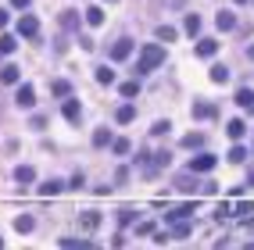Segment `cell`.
<instances>
[{
  "label": "cell",
  "mask_w": 254,
  "mask_h": 250,
  "mask_svg": "<svg viewBox=\"0 0 254 250\" xmlns=\"http://www.w3.org/2000/svg\"><path fill=\"white\" fill-rule=\"evenodd\" d=\"M165 61V50H161V43H151V47H140V64H136V72H154V68Z\"/></svg>",
  "instance_id": "6da1fadb"
},
{
  "label": "cell",
  "mask_w": 254,
  "mask_h": 250,
  "mask_svg": "<svg viewBox=\"0 0 254 250\" xmlns=\"http://www.w3.org/2000/svg\"><path fill=\"white\" fill-rule=\"evenodd\" d=\"M133 50H136V43H133L129 36H122V40H118V43L111 47V61H125V58H129Z\"/></svg>",
  "instance_id": "7a4b0ae2"
},
{
  "label": "cell",
  "mask_w": 254,
  "mask_h": 250,
  "mask_svg": "<svg viewBox=\"0 0 254 250\" xmlns=\"http://www.w3.org/2000/svg\"><path fill=\"white\" fill-rule=\"evenodd\" d=\"M18 32H22V36H36V32H40V18L36 15H22L18 18Z\"/></svg>",
  "instance_id": "3957f363"
},
{
  "label": "cell",
  "mask_w": 254,
  "mask_h": 250,
  "mask_svg": "<svg viewBox=\"0 0 254 250\" xmlns=\"http://www.w3.org/2000/svg\"><path fill=\"white\" fill-rule=\"evenodd\" d=\"M15 104H18V107H32V104H36V89H32L29 83H22V86H18V97H15Z\"/></svg>",
  "instance_id": "277c9868"
},
{
  "label": "cell",
  "mask_w": 254,
  "mask_h": 250,
  "mask_svg": "<svg viewBox=\"0 0 254 250\" xmlns=\"http://www.w3.org/2000/svg\"><path fill=\"white\" fill-rule=\"evenodd\" d=\"M218 161H215V154H197V157H190V168L193 172H211Z\"/></svg>",
  "instance_id": "5b68a950"
},
{
  "label": "cell",
  "mask_w": 254,
  "mask_h": 250,
  "mask_svg": "<svg viewBox=\"0 0 254 250\" xmlns=\"http://www.w3.org/2000/svg\"><path fill=\"white\" fill-rule=\"evenodd\" d=\"M193 211H197V204H176V208H172L165 218H168V222H183V218H190Z\"/></svg>",
  "instance_id": "8992f818"
},
{
  "label": "cell",
  "mask_w": 254,
  "mask_h": 250,
  "mask_svg": "<svg viewBox=\"0 0 254 250\" xmlns=\"http://www.w3.org/2000/svg\"><path fill=\"white\" fill-rule=\"evenodd\" d=\"M61 115H65L68 122L79 125V118H83V107H79V100H65V104H61Z\"/></svg>",
  "instance_id": "52a82bcc"
},
{
  "label": "cell",
  "mask_w": 254,
  "mask_h": 250,
  "mask_svg": "<svg viewBox=\"0 0 254 250\" xmlns=\"http://www.w3.org/2000/svg\"><path fill=\"white\" fill-rule=\"evenodd\" d=\"M236 104L244 107L247 115H254V89H247V86H244V89H236Z\"/></svg>",
  "instance_id": "ba28073f"
},
{
  "label": "cell",
  "mask_w": 254,
  "mask_h": 250,
  "mask_svg": "<svg viewBox=\"0 0 254 250\" xmlns=\"http://www.w3.org/2000/svg\"><path fill=\"white\" fill-rule=\"evenodd\" d=\"M215 25L222 29V32H233V29H236V18H233V11H218V15H215Z\"/></svg>",
  "instance_id": "9c48e42d"
},
{
  "label": "cell",
  "mask_w": 254,
  "mask_h": 250,
  "mask_svg": "<svg viewBox=\"0 0 254 250\" xmlns=\"http://www.w3.org/2000/svg\"><path fill=\"white\" fill-rule=\"evenodd\" d=\"M18 64H4V68H0V83H4V86H18Z\"/></svg>",
  "instance_id": "30bf717a"
},
{
  "label": "cell",
  "mask_w": 254,
  "mask_h": 250,
  "mask_svg": "<svg viewBox=\"0 0 254 250\" xmlns=\"http://www.w3.org/2000/svg\"><path fill=\"white\" fill-rule=\"evenodd\" d=\"M183 32H186L190 40L201 36V18H197V15H186V18H183Z\"/></svg>",
  "instance_id": "8fae6325"
},
{
  "label": "cell",
  "mask_w": 254,
  "mask_h": 250,
  "mask_svg": "<svg viewBox=\"0 0 254 250\" xmlns=\"http://www.w3.org/2000/svg\"><path fill=\"white\" fill-rule=\"evenodd\" d=\"M79 225H83L86 232H93L97 225H100V214L97 211H83V214H79Z\"/></svg>",
  "instance_id": "7c38bea8"
},
{
  "label": "cell",
  "mask_w": 254,
  "mask_h": 250,
  "mask_svg": "<svg viewBox=\"0 0 254 250\" xmlns=\"http://www.w3.org/2000/svg\"><path fill=\"white\" fill-rule=\"evenodd\" d=\"M179 146H186V150H201V146H204V136H201V132H186V136L179 140Z\"/></svg>",
  "instance_id": "4fadbf2b"
},
{
  "label": "cell",
  "mask_w": 254,
  "mask_h": 250,
  "mask_svg": "<svg viewBox=\"0 0 254 250\" xmlns=\"http://www.w3.org/2000/svg\"><path fill=\"white\" fill-rule=\"evenodd\" d=\"M218 43L215 40H197V58H215Z\"/></svg>",
  "instance_id": "5bb4252c"
},
{
  "label": "cell",
  "mask_w": 254,
  "mask_h": 250,
  "mask_svg": "<svg viewBox=\"0 0 254 250\" xmlns=\"http://www.w3.org/2000/svg\"><path fill=\"white\" fill-rule=\"evenodd\" d=\"M176 189H197V179H193V168H190V172H183V175H176Z\"/></svg>",
  "instance_id": "9a60e30c"
},
{
  "label": "cell",
  "mask_w": 254,
  "mask_h": 250,
  "mask_svg": "<svg viewBox=\"0 0 254 250\" xmlns=\"http://www.w3.org/2000/svg\"><path fill=\"white\" fill-rule=\"evenodd\" d=\"M15 229H18V232H32V229H36V218H32V214H18V218H15Z\"/></svg>",
  "instance_id": "2e32d148"
},
{
  "label": "cell",
  "mask_w": 254,
  "mask_h": 250,
  "mask_svg": "<svg viewBox=\"0 0 254 250\" xmlns=\"http://www.w3.org/2000/svg\"><path fill=\"white\" fill-rule=\"evenodd\" d=\"M86 21H90L93 29H100V25H104L108 18H104V11H100V7H86Z\"/></svg>",
  "instance_id": "e0dca14e"
},
{
  "label": "cell",
  "mask_w": 254,
  "mask_h": 250,
  "mask_svg": "<svg viewBox=\"0 0 254 250\" xmlns=\"http://www.w3.org/2000/svg\"><path fill=\"white\" fill-rule=\"evenodd\" d=\"M136 118V107H129V104H125V107H118V111H115V122H118V125H129Z\"/></svg>",
  "instance_id": "ac0fdd59"
},
{
  "label": "cell",
  "mask_w": 254,
  "mask_h": 250,
  "mask_svg": "<svg viewBox=\"0 0 254 250\" xmlns=\"http://www.w3.org/2000/svg\"><path fill=\"white\" fill-rule=\"evenodd\" d=\"M193 118H201V122H208V118H215V107H211V104H204V100H201V104L193 107Z\"/></svg>",
  "instance_id": "d6986e66"
},
{
  "label": "cell",
  "mask_w": 254,
  "mask_h": 250,
  "mask_svg": "<svg viewBox=\"0 0 254 250\" xmlns=\"http://www.w3.org/2000/svg\"><path fill=\"white\" fill-rule=\"evenodd\" d=\"M36 179V172H32L29 165H22V168H15V183H32Z\"/></svg>",
  "instance_id": "ffe728a7"
},
{
  "label": "cell",
  "mask_w": 254,
  "mask_h": 250,
  "mask_svg": "<svg viewBox=\"0 0 254 250\" xmlns=\"http://www.w3.org/2000/svg\"><path fill=\"white\" fill-rule=\"evenodd\" d=\"M226 132H229V136H233V140H240V136H244V132H247V125H244V122H240V118H233V122H229V125H226Z\"/></svg>",
  "instance_id": "44dd1931"
},
{
  "label": "cell",
  "mask_w": 254,
  "mask_h": 250,
  "mask_svg": "<svg viewBox=\"0 0 254 250\" xmlns=\"http://www.w3.org/2000/svg\"><path fill=\"white\" fill-rule=\"evenodd\" d=\"M226 79H229V68H226V64H211V83H218V86H222Z\"/></svg>",
  "instance_id": "7402d4cb"
},
{
  "label": "cell",
  "mask_w": 254,
  "mask_h": 250,
  "mask_svg": "<svg viewBox=\"0 0 254 250\" xmlns=\"http://www.w3.org/2000/svg\"><path fill=\"white\" fill-rule=\"evenodd\" d=\"M97 83H100V86H111V83H115V72H111L108 64H100V68H97Z\"/></svg>",
  "instance_id": "603a6c76"
},
{
  "label": "cell",
  "mask_w": 254,
  "mask_h": 250,
  "mask_svg": "<svg viewBox=\"0 0 254 250\" xmlns=\"http://www.w3.org/2000/svg\"><path fill=\"white\" fill-rule=\"evenodd\" d=\"M154 36H158V43H172V40H176V29H172V25H158Z\"/></svg>",
  "instance_id": "cb8c5ba5"
},
{
  "label": "cell",
  "mask_w": 254,
  "mask_h": 250,
  "mask_svg": "<svg viewBox=\"0 0 254 250\" xmlns=\"http://www.w3.org/2000/svg\"><path fill=\"white\" fill-rule=\"evenodd\" d=\"M108 143H115V140H111V132H108V129L100 125V129L93 132V146H108Z\"/></svg>",
  "instance_id": "d4e9b609"
},
{
  "label": "cell",
  "mask_w": 254,
  "mask_h": 250,
  "mask_svg": "<svg viewBox=\"0 0 254 250\" xmlns=\"http://www.w3.org/2000/svg\"><path fill=\"white\" fill-rule=\"evenodd\" d=\"M50 89H54V97H68V93H72V83H65V79H57V83H54Z\"/></svg>",
  "instance_id": "484cf974"
},
{
  "label": "cell",
  "mask_w": 254,
  "mask_h": 250,
  "mask_svg": "<svg viewBox=\"0 0 254 250\" xmlns=\"http://www.w3.org/2000/svg\"><path fill=\"white\" fill-rule=\"evenodd\" d=\"M79 25V15H75V11H65V15H61V29H75Z\"/></svg>",
  "instance_id": "4316f807"
},
{
  "label": "cell",
  "mask_w": 254,
  "mask_h": 250,
  "mask_svg": "<svg viewBox=\"0 0 254 250\" xmlns=\"http://www.w3.org/2000/svg\"><path fill=\"white\" fill-rule=\"evenodd\" d=\"M40 193H43V197H54V193H61V183H57V179H50V183L40 186Z\"/></svg>",
  "instance_id": "83f0119b"
},
{
  "label": "cell",
  "mask_w": 254,
  "mask_h": 250,
  "mask_svg": "<svg viewBox=\"0 0 254 250\" xmlns=\"http://www.w3.org/2000/svg\"><path fill=\"white\" fill-rule=\"evenodd\" d=\"M229 161H233V165H244V161H247V150H244V146H233V150H229Z\"/></svg>",
  "instance_id": "f1b7e54d"
},
{
  "label": "cell",
  "mask_w": 254,
  "mask_h": 250,
  "mask_svg": "<svg viewBox=\"0 0 254 250\" xmlns=\"http://www.w3.org/2000/svg\"><path fill=\"white\" fill-rule=\"evenodd\" d=\"M15 47H18V40H15V36H0V54H11Z\"/></svg>",
  "instance_id": "f546056e"
},
{
  "label": "cell",
  "mask_w": 254,
  "mask_h": 250,
  "mask_svg": "<svg viewBox=\"0 0 254 250\" xmlns=\"http://www.w3.org/2000/svg\"><path fill=\"white\" fill-rule=\"evenodd\" d=\"M136 93H140V83H136V79L133 83H122V97H136Z\"/></svg>",
  "instance_id": "4dcf8cb0"
},
{
  "label": "cell",
  "mask_w": 254,
  "mask_h": 250,
  "mask_svg": "<svg viewBox=\"0 0 254 250\" xmlns=\"http://www.w3.org/2000/svg\"><path fill=\"white\" fill-rule=\"evenodd\" d=\"M168 129H172V125H168L165 118H161V122H154V129H151V132H154V136H165Z\"/></svg>",
  "instance_id": "1f68e13d"
},
{
  "label": "cell",
  "mask_w": 254,
  "mask_h": 250,
  "mask_svg": "<svg viewBox=\"0 0 254 250\" xmlns=\"http://www.w3.org/2000/svg\"><path fill=\"white\" fill-rule=\"evenodd\" d=\"M111 146H115V154H129V140H115Z\"/></svg>",
  "instance_id": "d6a6232c"
},
{
  "label": "cell",
  "mask_w": 254,
  "mask_h": 250,
  "mask_svg": "<svg viewBox=\"0 0 254 250\" xmlns=\"http://www.w3.org/2000/svg\"><path fill=\"white\" fill-rule=\"evenodd\" d=\"M168 161H172V154H168V150H161V154H158V157H154V165H161V168H165V165H168Z\"/></svg>",
  "instance_id": "836d02e7"
},
{
  "label": "cell",
  "mask_w": 254,
  "mask_h": 250,
  "mask_svg": "<svg viewBox=\"0 0 254 250\" xmlns=\"http://www.w3.org/2000/svg\"><path fill=\"white\" fill-rule=\"evenodd\" d=\"M172 236H179V240H183V236H190V225H183V222H179L176 229H172Z\"/></svg>",
  "instance_id": "e575fe53"
},
{
  "label": "cell",
  "mask_w": 254,
  "mask_h": 250,
  "mask_svg": "<svg viewBox=\"0 0 254 250\" xmlns=\"http://www.w3.org/2000/svg\"><path fill=\"white\" fill-rule=\"evenodd\" d=\"M61 247H75V250H83L86 243H83V240H61Z\"/></svg>",
  "instance_id": "d590c367"
},
{
  "label": "cell",
  "mask_w": 254,
  "mask_h": 250,
  "mask_svg": "<svg viewBox=\"0 0 254 250\" xmlns=\"http://www.w3.org/2000/svg\"><path fill=\"white\" fill-rule=\"evenodd\" d=\"M11 7H15V11H25V7H29V0H11Z\"/></svg>",
  "instance_id": "8d00e7d4"
},
{
  "label": "cell",
  "mask_w": 254,
  "mask_h": 250,
  "mask_svg": "<svg viewBox=\"0 0 254 250\" xmlns=\"http://www.w3.org/2000/svg\"><path fill=\"white\" fill-rule=\"evenodd\" d=\"M0 29H7V11L0 7Z\"/></svg>",
  "instance_id": "74e56055"
},
{
  "label": "cell",
  "mask_w": 254,
  "mask_h": 250,
  "mask_svg": "<svg viewBox=\"0 0 254 250\" xmlns=\"http://www.w3.org/2000/svg\"><path fill=\"white\" fill-rule=\"evenodd\" d=\"M233 4H247V0H233Z\"/></svg>",
  "instance_id": "f35d334b"
},
{
  "label": "cell",
  "mask_w": 254,
  "mask_h": 250,
  "mask_svg": "<svg viewBox=\"0 0 254 250\" xmlns=\"http://www.w3.org/2000/svg\"><path fill=\"white\" fill-rule=\"evenodd\" d=\"M251 183H254V172H251Z\"/></svg>",
  "instance_id": "ab89813d"
}]
</instances>
